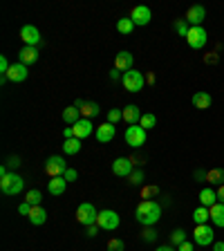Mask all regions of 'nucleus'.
<instances>
[{
    "label": "nucleus",
    "instance_id": "obj_1",
    "mask_svg": "<svg viewBox=\"0 0 224 251\" xmlns=\"http://www.w3.org/2000/svg\"><path fill=\"white\" fill-rule=\"evenodd\" d=\"M135 218L139 225L144 226H152L159 222V218H162V206L155 202V200H141L139 204H137V211H135Z\"/></svg>",
    "mask_w": 224,
    "mask_h": 251
},
{
    "label": "nucleus",
    "instance_id": "obj_2",
    "mask_svg": "<svg viewBox=\"0 0 224 251\" xmlns=\"http://www.w3.org/2000/svg\"><path fill=\"white\" fill-rule=\"evenodd\" d=\"M25 186V179L21 175H16V173H9L5 177H0V191L5 195H18Z\"/></svg>",
    "mask_w": 224,
    "mask_h": 251
},
{
    "label": "nucleus",
    "instance_id": "obj_3",
    "mask_svg": "<svg viewBox=\"0 0 224 251\" xmlns=\"http://www.w3.org/2000/svg\"><path fill=\"white\" fill-rule=\"evenodd\" d=\"M97 218H99V211L94 209V204H90V202L78 204V209H76V220H78V225H83L85 229H88V226L97 225Z\"/></svg>",
    "mask_w": 224,
    "mask_h": 251
},
{
    "label": "nucleus",
    "instance_id": "obj_4",
    "mask_svg": "<svg viewBox=\"0 0 224 251\" xmlns=\"http://www.w3.org/2000/svg\"><path fill=\"white\" fill-rule=\"evenodd\" d=\"M97 225H99V229H103V231H117V229H119V225H121V218H119V213H117V211L103 209V211H99Z\"/></svg>",
    "mask_w": 224,
    "mask_h": 251
},
{
    "label": "nucleus",
    "instance_id": "obj_5",
    "mask_svg": "<svg viewBox=\"0 0 224 251\" xmlns=\"http://www.w3.org/2000/svg\"><path fill=\"white\" fill-rule=\"evenodd\" d=\"M121 83H124V88L128 90V92H139V90H144V85H146V78H144V74H141L139 70H130V72H124Z\"/></svg>",
    "mask_w": 224,
    "mask_h": 251
},
{
    "label": "nucleus",
    "instance_id": "obj_6",
    "mask_svg": "<svg viewBox=\"0 0 224 251\" xmlns=\"http://www.w3.org/2000/svg\"><path fill=\"white\" fill-rule=\"evenodd\" d=\"M193 240H195V245H199V247L213 245V242H215L213 226H211V225H198V226H195V231H193Z\"/></svg>",
    "mask_w": 224,
    "mask_h": 251
},
{
    "label": "nucleus",
    "instance_id": "obj_7",
    "mask_svg": "<svg viewBox=\"0 0 224 251\" xmlns=\"http://www.w3.org/2000/svg\"><path fill=\"white\" fill-rule=\"evenodd\" d=\"M125 144L132 148H141L144 144H146V130L141 128V126H128V130H125L124 135Z\"/></svg>",
    "mask_w": 224,
    "mask_h": 251
},
{
    "label": "nucleus",
    "instance_id": "obj_8",
    "mask_svg": "<svg viewBox=\"0 0 224 251\" xmlns=\"http://www.w3.org/2000/svg\"><path fill=\"white\" fill-rule=\"evenodd\" d=\"M65 171H68V162H65L61 155H54L45 162V173L50 177H63Z\"/></svg>",
    "mask_w": 224,
    "mask_h": 251
},
{
    "label": "nucleus",
    "instance_id": "obj_9",
    "mask_svg": "<svg viewBox=\"0 0 224 251\" xmlns=\"http://www.w3.org/2000/svg\"><path fill=\"white\" fill-rule=\"evenodd\" d=\"M186 43L188 47H193V50H202L206 43H209V34L204 27H191L188 29V36H186Z\"/></svg>",
    "mask_w": 224,
    "mask_h": 251
},
{
    "label": "nucleus",
    "instance_id": "obj_10",
    "mask_svg": "<svg viewBox=\"0 0 224 251\" xmlns=\"http://www.w3.org/2000/svg\"><path fill=\"white\" fill-rule=\"evenodd\" d=\"M21 38L27 47H36L38 43H41V31H38V27H34V25H23Z\"/></svg>",
    "mask_w": 224,
    "mask_h": 251
},
{
    "label": "nucleus",
    "instance_id": "obj_11",
    "mask_svg": "<svg viewBox=\"0 0 224 251\" xmlns=\"http://www.w3.org/2000/svg\"><path fill=\"white\" fill-rule=\"evenodd\" d=\"M132 166H135V164H132L130 157H119V159L112 162V173H115L117 177H130Z\"/></svg>",
    "mask_w": 224,
    "mask_h": 251
},
{
    "label": "nucleus",
    "instance_id": "obj_12",
    "mask_svg": "<svg viewBox=\"0 0 224 251\" xmlns=\"http://www.w3.org/2000/svg\"><path fill=\"white\" fill-rule=\"evenodd\" d=\"M204 18H206V9H204L202 5L188 7V11H186V23H188L191 27H202Z\"/></svg>",
    "mask_w": 224,
    "mask_h": 251
},
{
    "label": "nucleus",
    "instance_id": "obj_13",
    "mask_svg": "<svg viewBox=\"0 0 224 251\" xmlns=\"http://www.w3.org/2000/svg\"><path fill=\"white\" fill-rule=\"evenodd\" d=\"M72 130H74V137H76V139L83 141V139H88V137L94 132V126H92V121L83 117V119H78L76 124L72 126Z\"/></svg>",
    "mask_w": 224,
    "mask_h": 251
},
{
    "label": "nucleus",
    "instance_id": "obj_14",
    "mask_svg": "<svg viewBox=\"0 0 224 251\" xmlns=\"http://www.w3.org/2000/svg\"><path fill=\"white\" fill-rule=\"evenodd\" d=\"M117 135L115 130V124H110V121H105L103 126H97V130H94V137H97V141H101V144H108V141H112Z\"/></svg>",
    "mask_w": 224,
    "mask_h": 251
},
{
    "label": "nucleus",
    "instance_id": "obj_15",
    "mask_svg": "<svg viewBox=\"0 0 224 251\" xmlns=\"http://www.w3.org/2000/svg\"><path fill=\"white\" fill-rule=\"evenodd\" d=\"M130 18H132V23H135V25L144 27V25H148V23H150L152 14H150V9H148L146 5H139V7H135V9L130 11Z\"/></svg>",
    "mask_w": 224,
    "mask_h": 251
},
{
    "label": "nucleus",
    "instance_id": "obj_16",
    "mask_svg": "<svg viewBox=\"0 0 224 251\" xmlns=\"http://www.w3.org/2000/svg\"><path fill=\"white\" fill-rule=\"evenodd\" d=\"M27 76H29V72H27V65H23V63H14L7 72V78L11 83H23V81H27Z\"/></svg>",
    "mask_w": 224,
    "mask_h": 251
},
{
    "label": "nucleus",
    "instance_id": "obj_17",
    "mask_svg": "<svg viewBox=\"0 0 224 251\" xmlns=\"http://www.w3.org/2000/svg\"><path fill=\"white\" fill-rule=\"evenodd\" d=\"M132 65H135V56H132L130 52H119L115 58V68L119 70V72H130Z\"/></svg>",
    "mask_w": 224,
    "mask_h": 251
},
{
    "label": "nucleus",
    "instance_id": "obj_18",
    "mask_svg": "<svg viewBox=\"0 0 224 251\" xmlns=\"http://www.w3.org/2000/svg\"><path fill=\"white\" fill-rule=\"evenodd\" d=\"M141 117H144V115L139 112V105L130 103V105H125V108H124V121L128 126H139Z\"/></svg>",
    "mask_w": 224,
    "mask_h": 251
},
{
    "label": "nucleus",
    "instance_id": "obj_19",
    "mask_svg": "<svg viewBox=\"0 0 224 251\" xmlns=\"http://www.w3.org/2000/svg\"><path fill=\"white\" fill-rule=\"evenodd\" d=\"M38 61V50L36 47H23L21 52H18V63H23V65H27V68H29V65H34V63Z\"/></svg>",
    "mask_w": 224,
    "mask_h": 251
},
{
    "label": "nucleus",
    "instance_id": "obj_20",
    "mask_svg": "<svg viewBox=\"0 0 224 251\" xmlns=\"http://www.w3.org/2000/svg\"><path fill=\"white\" fill-rule=\"evenodd\" d=\"M215 204H218V191H213V188H202V191H199V206L211 209Z\"/></svg>",
    "mask_w": 224,
    "mask_h": 251
},
{
    "label": "nucleus",
    "instance_id": "obj_21",
    "mask_svg": "<svg viewBox=\"0 0 224 251\" xmlns=\"http://www.w3.org/2000/svg\"><path fill=\"white\" fill-rule=\"evenodd\" d=\"M47 188H50V195L58 198V195L65 193V188H68V179L65 177H52L47 182Z\"/></svg>",
    "mask_w": 224,
    "mask_h": 251
},
{
    "label": "nucleus",
    "instance_id": "obj_22",
    "mask_svg": "<svg viewBox=\"0 0 224 251\" xmlns=\"http://www.w3.org/2000/svg\"><path fill=\"white\" fill-rule=\"evenodd\" d=\"M29 222L34 226H41V225H45L47 222V211L43 209V206H31V211H29Z\"/></svg>",
    "mask_w": 224,
    "mask_h": 251
},
{
    "label": "nucleus",
    "instance_id": "obj_23",
    "mask_svg": "<svg viewBox=\"0 0 224 251\" xmlns=\"http://www.w3.org/2000/svg\"><path fill=\"white\" fill-rule=\"evenodd\" d=\"M211 103H213V99H211L209 92H195L193 94V105L198 110H209Z\"/></svg>",
    "mask_w": 224,
    "mask_h": 251
},
{
    "label": "nucleus",
    "instance_id": "obj_24",
    "mask_svg": "<svg viewBox=\"0 0 224 251\" xmlns=\"http://www.w3.org/2000/svg\"><path fill=\"white\" fill-rule=\"evenodd\" d=\"M211 222H213L218 229H224V204H215V206H211Z\"/></svg>",
    "mask_w": 224,
    "mask_h": 251
},
{
    "label": "nucleus",
    "instance_id": "obj_25",
    "mask_svg": "<svg viewBox=\"0 0 224 251\" xmlns=\"http://www.w3.org/2000/svg\"><path fill=\"white\" fill-rule=\"evenodd\" d=\"M78 119H83V117H81V110H78L76 105H68V108L63 110V121L68 126H74Z\"/></svg>",
    "mask_w": 224,
    "mask_h": 251
},
{
    "label": "nucleus",
    "instance_id": "obj_26",
    "mask_svg": "<svg viewBox=\"0 0 224 251\" xmlns=\"http://www.w3.org/2000/svg\"><path fill=\"white\" fill-rule=\"evenodd\" d=\"M206 182H209L211 186H222L224 184V168H211V171L206 173Z\"/></svg>",
    "mask_w": 224,
    "mask_h": 251
},
{
    "label": "nucleus",
    "instance_id": "obj_27",
    "mask_svg": "<svg viewBox=\"0 0 224 251\" xmlns=\"http://www.w3.org/2000/svg\"><path fill=\"white\" fill-rule=\"evenodd\" d=\"M209 220H211V211L206 209V206H198V209L193 211L195 225H209Z\"/></svg>",
    "mask_w": 224,
    "mask_h": 251
},
{
    "label": "nucleus",
    "instance_id": "obj_28",
    "mask_svg": "<svg viewBox=\"0 0 224 251\" xmlns=\"http://www.w3.org/2000/svg\"><path fill=\"white\" fill-rule=\"evenodd\" d=\"M101 112L99 103H94V101H85L83 105H81V115L85 117V119H92V117H97Z\"/></svg>",
    "mask_w": 224,
    "mask_h": 251
},
{
    "label": "nucleus",
    "instance_id": "obj_29",
    "mask_svg": "<svg viewBox=\"0 0 224 251\" xmlns=\"http://www.w3.org/2000/svg\"><path fill=\"white\" fill-rule=\"evenodd\" d=\"M63 152H65V155H78V152H81V139H76V137L65 139V144H63Z\"/></svg>",
    "mask_w": 224,
    "mask_h": 251
},
{
    "label": "nucleus",
    "instance_id": "obj_30",
    "mask_svg": "<svg viewBox=\"0 0 224 251\" xmlns=\"http://www.w3.org/2000/svg\"><path fill=\"white\" fill-rule=\"evenodd\" d=\"M25 202L29 204V206H41V202H43V193L38 191V188H31L29 193H27Z\"/></svg>",
    "mask_w": 224,
    "mask_h": 251
},
{
    "label": "nucleus",
    "instance_id": "obj_31",
    "mask_svg": "<svg viewBox=\"0 0 224 251\" xmlns=\"http://www.w3.org/2000/svg\"><path fill=\"white\" fill-rule=\"evenodd\" d=\"M135 23H132V18H121L119 23H117V29H119V34H132V29H135Z\"/></svg>",
    "mask_w": 224,
    "mask_h": 251
},
{
    "label": "nucleus",
    "instance_id": "obj_32",
    "mask_svg": "<svg viewBox=\"0 0 224 251\" xmlns=\"http://www.w3.org/2000/svg\"><path fill=\"white\" fill-rule=\"evenodd\" d=\"M139 126L144 128V130H150V128H155V126H157V117L152 115V112H146V115L141 117Z\"/></svg>",
    "mask_w": 224,
    "mask_h": 251
},
{
    "label": "nucleus",
    "instance_id": "obj_33",
    "mask_svg": "<svg viewBox=\"0 0 224 251\" xmlns=\"http://www.w3.org/2000/svg\"><path fill=\"white\" fill-rule=\"evenodd\" d=\"M171 242H173V247L184 245V242H186V231H184V229H175L171 233Z\"/></svg>",
    "mask_w": 224,
    "mask_h": 251
},
{
    "label": "nucleus",
    "instance_id": "obj_34",
    "mask_svg": "<svg viewBox=\"0 0 224 251\" xmlns=\"http://www.w3.org/2000/svg\"><path fill=\"white\" fill-rule=\"evenodd\" d=\"M188 29H191V25H188V23H186V18H182V21H177V23H175V31H177L179 36H184V38H186V36H188Z\"/></svg>",
    "mask_w": 224,
    "mask_h": 251
},
{
    "label": "nucleus",
    "instance_id": "obj_35",
    "mask_svg": "<svg viewBox=\"0 0 224 251\" xmlns=\"http://www.w3.org/2000/svg\"><path fill=\"white\" fill-rule=\"evenodd\" d=\"M119 119H124V110H119V108H112L108 112V121L110 124H117Z\"/></svg>",
    "mask_w": 224,
    "mask_h": 251
},
{
    "label": "nucleus",
    "instance_id": "obj_36",
    "mask_svg": "<svg viewBox=\"0 0 224 251\" xmlns=\"http://www.w3.org/2000/svg\"><path fill=\"white\" fill-rule=\"evenodd\" d=\"M130 184L132 186H141V184H144V171H132L130 173Z\"/></svg>",
    "mask_w": 224,
    "mask_h": 251
},
{
    "label": "nucleus",
    "instance_id": "obj_37",
    "mask_svg": "<svg viewBox=\"0 0 224 251\" xmlns=\"http://www.w3.org/2000/svg\"><path fill=\"white\" fill-rule=\"evenodd\" d=\"M124 249H125V245L119 238H112V240L108 242V251H124Z\"/></svg>",
    "mask_w": 224,
    "mask_h": 251
},
{
    "label": "nucleus",
    "instance_id": "obj_38",
    "mask_svg": "<svg viewBox=\"0 0 224 251\" xmlns=\"http://www.w3.org/2000/svg\"><path fill=\"white\" fill-rule=\"evenodd\" d=\"M9 61H7V56H0V76H7V72H9Z\"/></svg>",
    "mask_w": 224,
    "mask_h": 251
},
{
    "label": "nucleus",
    "instance_id": "obj_39",
    "mask_svg": "<svg viewBox=\"0 0 224 251\" xmlns=\"http://www.w3.org/2000/svg\"><path fill=\"white\" fill-rule=\"evenodd\" d=\"M63 177L68 179V182H76V177H78V173L74 171V168H68V171H65V175H63Z\"/></svg>",
    "mask_w": 224,
    "mask_h": 251
},
{
    "label": "nucleus",
    "instance_id": "obj_40",
    "mask_svg": "<svg viewBox=\"0 0 224 251\" xmlns=\"http://www.w3.org/2000/svg\"><path fill=\"white\" fill-rule=\"evenodd\" d=\"M7 166H9L11 171H14V168L21 166V159H18V157H9V159H7Z\"/></svg>",
    "mask_w": 224,
    "mask_h": 251
},
{
    "label": "nucleus",
    "instance_id": "obj_41",
    "mask_svg": "<svg viewBox=\"0 0 224 251\" xmlns=\"http://www.w3.org/2000/svg\"><path fill=\"white\" fill-rule=\"evenodd\" d=\"M144 240H148V242L155 240V231H152L150 226H146V231H144Z\"/></svg>",
    "mask_w": 224,
    "mask_h": 251
},
{
    "label": "nucleus",
    "instance_id": "obj_42",
    "mask_svg": "<svg viewBox=\"0 0 224 251\" xmlns=\"http://www.w3.org/2000/svg\"><path fill=\"white\" fill-rule=\"evenodd\" d=\"M29 211H31V206L27 202H23L21 206H18V213H23V215H29Z\"/></svg>",
    "mask_w": 224,
    "mask_h": 251
},
{
    "label": "nucleus",
    "instance_id": "obj_43",
    "mask_svg": "<svg viewBox=\"0 0 224 251\" xmlns=\"http://www.w3.org/2000/svg\"><path fill=\"white\" fill-rule=\"evenodd\" d=\"M99 233V225H92V226H88V235L90 238H94V235Z\"/></svg>",
    "mask_w": 224,
    "mask_h": 251
},
{
    "label": "nucleus",
    "instance_id": "obj_44",
    "mask_svg": "<svg viewBox=\"0 0 224 251\" xmlns=\"http://www.w3.org/2000/svg\"><path fill=\"white\" fill-rule=\"evenodd\" d=\"M177 251H193V245H191V242L186 240L184 245H179V247H177Z\"/></svg>",
    "mask_w": 224,
    "mask_h": 251
},
{
    "label": "nucleus",
    "instance_id": "obj_45",
    "mask_svg": "<svg viewBox=\"0 0 224 251\" xmlns=\"http://www.w3.org/2000/svg\"><path fill=\"white\" fill-rule=\"evenodd\" d=\"M63 137H65V139H72V137H74V130H72V126H68V128H65V130H63Z\"/></svg>",
    "mask_w": 224,
    "mask_h": 251
},
{
    "label": "nucleus",
    "instance_id": "obj_46",
    "mask_svg": "<svg viewBox=\"0 0 224 251\" xmlns=\"http://www.w3.org/2000/svg\"><path fill=\"white\" fill-rule=\"evenodd\" d=\"M218 202L224 204V184H222V186H218Z\"/></svg>",
    "mask_w": 224,
    "mask_h": 251
},
{
    "label": "nucleus",
    "instance_id": "obj_47",
    "mask_svg": "<svg viewBox=\"0 0 224 251\" xmlns=\"http://www.w3.org/2000/svg\"><path fill=\"white\" fill-rule=\"evenodd\" d=\"M195 177H198V182H204V179H206V173H204V171H195Z\"/></svg>",
    "mask_w": 224,
    "mask_h": 251
},
{
    "label": "nucleus",
    "instance_id": "obj_48",
    "mask_svg": "<svg viewBox=\"0 0 224 251\" xmlns=\"http://www.w3.org/2000/svg\"><path fill=\"white\" fill-rule=\"evenodd\" d=\"M119 76H121V74H119V70H112V72H110V78H112V81H119Z\"/></svg>",
    "mask_w": 224,
    "mask_h": 251
},
{
    "label": "nucleus",
    "instance_id": "obj_49",
    "mask_svg": "<svg viewBox=\"0 0 224 251\" xmlns=\"http://www.w3.org/2000/svg\"><path fill=\"white\" fill-rule=\"evenodd\" d=\"M5 175H9V166H0V177H5Z\"/></svg>",
    "mask_w": 224,
    "mask_h": 251
},
{
    "label": "nucleus",
    "instance_id": "obj_50",
    "mask_svg": "<svg viewBox=\"0 0 224 251\" xmlns=\"http://www.w3.org/2000/svg\"><path fill=\"white\" fill-rule=\"evenodd\" d=\"M213 251H224V242H213Z\"/></svg>",
    "mask_w": 224,
    "mask_h": 251
},
{
    "label": "nucleus",
    "instance_id": "obj_51",
    "mask_svg": "<svg viewBox=\"0 0 224 251\" xmlns=\"http://www.w3.org/2000/svg\"><path fill=\"white\" fill-rule=\"evenodd\" d=\"M157 251H177V247H159V249H157Z\"/></svg>",
    "mask_w": 224,
    "mask_h": 251
}]
</instances>
